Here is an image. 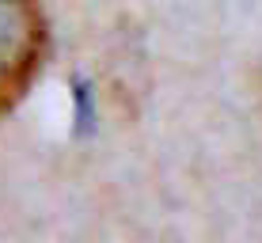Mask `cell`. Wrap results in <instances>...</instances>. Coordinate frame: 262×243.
Segmentation results:
<instances>
[{"label":"cell","mask_w":262,"mask_h":243,"mask_svg":"<svg viewBox=\"0 0 262 243\" xmlns=\"http://www.w3.org/2000/svg\"><path fill=\"white\" fill-rule=\"evenodd\" d=\"M50 27L38 0H0V118L12 114L38 80Z\"/></svg>","instance_id":"1"}]
</instances>
